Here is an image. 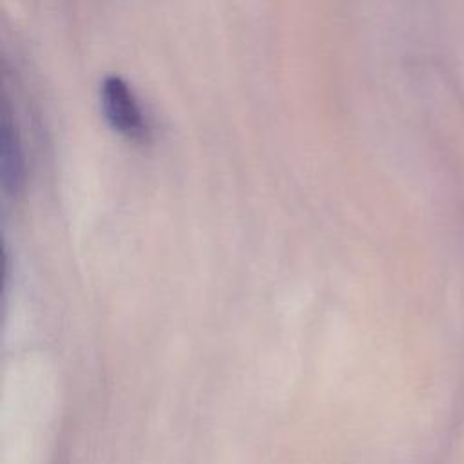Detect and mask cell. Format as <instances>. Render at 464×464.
I'll use <instances>...</instances> for the list:
<instances>
[{
  "label": "cell",
  "mask_w": 464,
  "mask_h": 464,
  "mask_svg": "<svg viewBox=\"0 0 464 464\" xmlns=\"http://www.w3.org/2000/svg\"><path fill=\"white\" fill-rule=\"evenodd\" d=\"M100 107L105 121L114 132L130 141H149L150 125L132 89L121 76L109 74L103 78L100 83Z\"/></svg>",
  "instance_id": "cell-1"
},
{
  "label": "cell",
  "mask_w": 464,
  "mask_h": 464,
  "mask_svg": "<svg viewBox=\"0 0 464 464\" xmlns=\"http://www.w3.org/2000/svg\"><path fill=\"white\" fill-rule=\"evenodd\" d=\"M0 174L4 192L7 196H16L24 187L25 160L18 123L7 92L4 96V116L0 129Z\"/></svg>",
  "instance_id": "cell-2"
}]
</instances>
